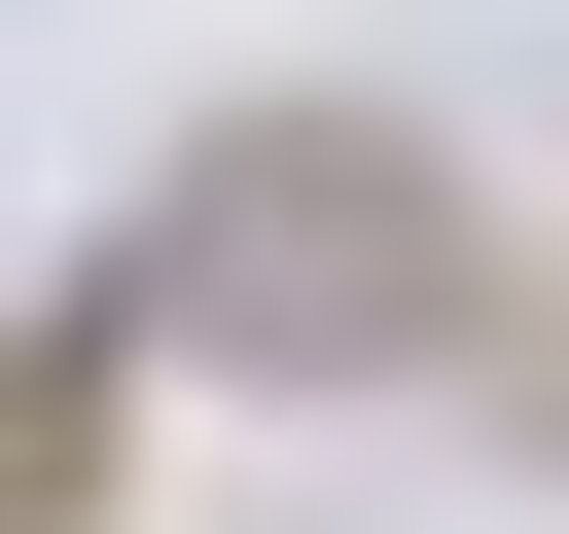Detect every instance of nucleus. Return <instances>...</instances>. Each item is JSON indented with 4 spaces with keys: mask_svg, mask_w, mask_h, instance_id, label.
<instances>
[{
    "mask_svg": "<svg viewBox=\"0 0 569 534\" xmlns=\"http://www.w3.org/2000/svg\"><path fill=\"white\" fill-rule=\"evenodd\" d=\"M142 320L178 356H249V392H427L462 320H498V214H462V142L427 107H213V142H142Z\"/></svg>",
    "mask_w": 569,
    "mask_h": 534,
    "instance_id": "f257e3e1",
    "label": "nucleus"
},
{
    "mask_svg": "<svg viewBox=\"0 0 569 534\" xmlns=\"http://www.w3.org/2000/svg\"><path fill=\"white\" fill-rule=\"evenodd\" d=\"M498 427H533V463H569V285H533V320H498Z\"/></svg>",
    "mask_w": 569,
    "mask_h": 534,
    "instance_id": "7ed1b4c3",
    "label": "nucleus"
},
{
    "mask_svg": "<svg viewBox=\"0 0 569 534\" xmlns=\"http://www.w3.org/2000/svg\"><path fill=\"white\" fill-rule=\"evenodd\" d=\"M107 356H178V320H142V249H71V285H36V392H0V534H107Z\"/></svg>",
    "mask_w": 569,
    "mask_h": 534,
    "instance_id": "f03ea898",
    "label": "nucleus"
}]
</instances>
